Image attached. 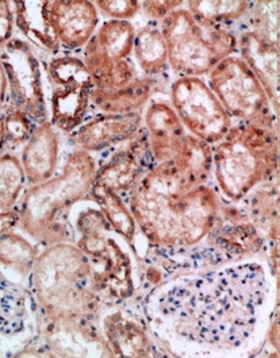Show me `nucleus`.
Returning a JSON list of instances; mask_svg holds the SVG:
<instances>
[{
	"label": "nucleus",
	"mask_w": 280,
	"mask_h": 358,
	"mask_svg": "<svg viewBox=\"0 0 280 358\" xmlns=\"http://www.w3.org/2000/svg\"><path fill=\"white\" fill-rule=\"evenodd\" d=\"M17 357H113L98 320H37V334Z\"/></svg>",
	"instance_id": "10"
},
{
	"label": "nucleus",
	"mask_w": 280,
	"mask_h": 358,
	"mask_svg": "<svg viewBox=\"0 0 280 358\" xmlns=\"http://www.w3.org/2000/svg\"><path fill=\"white\" fill-rule=\"evenodd\" d=\"M270 282L260 262L245 261L162 281L146 300L153 334L207 352H241L260 338Z\"/></svg>",
	"instance_id": "1"
},
{
	"label": "nucleus",
	"mask_w": 280,
	"mask_h": 358,
	"mask_svg": "<svg viewBox=\"0 0 280 358\" xmlns=\"http://www.w3.org/2000/svg\"><path fill=\"white\" fill-rule=\"evenodd\" d=\"M80 237L76 246L88 259L97 291L104 304L114 306L133 298L136 292L133 265L117 241L103 213L97 208L81 211L76 219Z\"/></svg>",
	"instance_id": "7"
},
{
	"label": "nucleus",
	"mask_w": 280,
	"mask_h": 358,
	"mask_svg": "<svg viewBox=\"0 0 280 358\" xmlns=\"http://www.w3.org/2000/svg\"><path fill=\"white\" fill-rule=\"evenodd\" d=\"M187 188L209 184L213 175V149L191 134H187L178 156L172 159Z\"/></svg>",
	"instance_id": "24"
},
{
	"label": "nucleus",
	"mask_w": 280,
	"mask_h": 358,
	"mask_svg": "<svg viewBox=\"0 0 280 358\" xmlns=\"http://www.w3.org/2000/svg\"><path fill=\"white\" fill-rule=\"evenodd\" d=\"M279 133L251 123H233L213 149V175L218 192L230 203L278 176Z\"/></svg>",
	"instance_id": "5"
},
{
	"label": "nucleus",
	"mask_w": 280,
	"mask_h": 358,
	"mask_svg": "<svg viewBox=\"0 0 280 358\" xmlns=\"http://www.w3.org/2000/svg\"><path fill=\"white\" fill-rule=\"evenodd\" d=\"M237 52L260 81L275 114L279 115V45L251 30H242L237 37Z\"/></svg>",
	"instance_id": "16"
},
{
	"label": "nucleus",
	"mask_w": 280,
	"mask_h": 358,
	"mask_svg": "<svg viewBox=\"0 0 280 358\" xmlns=\"http://www.w3.org/2000/svg\"><path fill=\"white\" fill-rule=\"evenodd\" d=\"M7 95H8V83H7V78L3 69V65L0 62V113L3 111L4 106H6V100H7ZM1 115V114H0Z\"/></svg>",
	"instance_id": "37"
},
{
	"label": "nucleus",
	"mask_w": 280,
	"mask_h": 358,
	"mask_svg": "<svg viewBox=\"0 0 280 358\" xmlns=\"http://www.w3.org/2000/svg\"><path fill=\"white\" fill-rule=\"evenodd\" d=\"M36 124L27 118L22 111L13 108L7 111L4 115V134H6V145L17 149L31 137Z\"/></svg>",
	"instance_id": "32"
},
{
	"label": "nucleus",
	"mask_w": 280,
	"mask_h": 358,
	"mask_svg": "<svg viewBox=\"0 0 280 358\" xmlns=\"http://www.w3.org/2000/svg\"><path fill=\"white\" fill-rule=\"evenodd\" d=\"M156 165L149 148V138L145 127L127 141V145L118 149L99 168H97L94 184L117 195L129 196L142 178Z\"/></svg>",
	"instance_id": "14"
},
{
	"label": "nucleus",
	"mask_w": 280,
	"mask_h": 358,
	"mask_svg": "<svg viewBox=\"0 0 280 358\" xmlns=\"http://www.w3.org/2000/svg\"><path fill=\"white\" fill-rule=\"evenodd\" d=\"M246 29L279 45V1H252L246 17Z\"/></svg>",
	"instance_id": "31"
},
{
	"label": "nucleus",
	"mask_w": 280,
	"mask_h": 358,
	"mask_svg": "<svg viewBox=\"0 0 280 358\" xmlns=\"http://www.w3.org/2000/svg\"><path fill=\"white\" fill-rule=\"evenodd\" d=\"M207 85L232 120L279 133V120L260 81L237 55L229 56L207 75Z\"/></svg>",
	"instance_id": "8"
},
{
	"label": "nucleus",
	"mask_w": 280,
	"mask_h": 358,
	"mask_svg": "<svg viewBox=\"0 0 280 358\" xmlns=\"http://www.w3.org/2000/svg\"><path fill=\"white\" fill-rule=\"evenodd\" d=\"M252 1L246 0H191L187 11L203 27L229 29L233 23L246 20Z\"/></svg>",
	"instance_id": "25"
},
{
	"label": "nucleus",
	"mask_w": 280,
	"mask_h": 358,
	"mask_svg": "<svg viewBox=\"0 0 280 358\" xmlns=\"http://www.w3.org/2000/svg\"><path fill=\"white\" fill-rule=\"evenodd\" d=\"M165 91V76H142L118 90H98L91 94V104L104 114L140 113L155 94Z\"/></svg>",
	"instance_id": "21"
},
{
	"label": "nucleus",
	"mask_w": 280,
	"mask_h": 358,
	"mask_svg": "<svg viewBox=\"0 0 280 358\" xmlns=\"http://www.w3.org/2000/svg\"><path fill=\"white\" fill-rule=\"evenodd\" d=\"M52 87L50 113L52 124L61 131L72 134L85 120L95 88L84 62L74 56L52 59L48 65Z\"/></svg>",
	"instance_id": "11"
},
{
	"label": "nucleus",
	"mask_w": 280,
	"mask_h": 358,
	"mask_svg": "<svg viewBox=\"0 0 280 358\" xmlns=\"http://www.w3.org/2000/svg\"><path fill=\"white\" fill-rule=\"evenodd\" d=\"M40 252L23 236L14 231L0 237V265L11 268L20 275H30Z\"/></svg>",
	"instance_id": "28"
},
{
	"label": "nucleus",
	"mask_w": 280,
	"mask_h": 358,
	"mask_svg": "<svg viewBox=\"0 0 280 358\" xmlns=\"http://www.w3.org/2000/svg\"><path fill=\"white\" fill-rule=\"evenodd\" d=\"M6 146V134H4V115H0V156Z\"/></svg>",
	"instance_id": "38"
},
{
	"label": "nucleus",
	"mask_w": 280,
	"mask_h": 358,
	"mask_svg": "<svg viewBox=\"0 0 280 358\" xmlns=\"http://www.w3.org/2000/svg\"><path fill=\"white\" fill-rule=\"evenodd\" d=\"M26 175L20 159L6 153L0 156V211L14 208L26 184Z\"/></svg>",
	"instance_id": "29"
},
{
	"label": "nucleus",
	"mask_w": 280,
	"mask_h": 358,
	"mask_svg": "<svg viewBox=\"0 0 280 358\" xmlns=\"http://www.w3.org/2000/svg\"><path fill=\"white\" fill-rule=\"evenodd\" d=\"M260 187L261 189L248 195L251 200L246 203V211H242L252 224L262 229L268 227L272 233V227H278V187L275 184L272 188L271 182L270 185L261 184Z\"/></svg>",
	"instance_id": "30"
},
{
	"label": "nucleus",
	"mask_w": 280,
	"mask_h": 358,
	"mask_svg": "<svg viewBox=\"0 0 280 358\" xmlns=\"http://www.w3.org/2000/svg\"><path fill=\"white\" fill-rule=\"evenodd\" d=\"M184 1L181 0H153V1H144L141 3V8L144 10L145 15L153 20H162L168 17L172 11L181 8Z\"/></svg>",
	"instance_id": "34"
},
{
	"label": "nucleus",
	"mask_w": 280,
	"mask_h": 358,
	"mask_svg": "<svg viewBox=\"0 0 280 358\" xmlns=\"http://www.w3.org/2000/svg\"><path fill=\"white\" fill-rule=\"evenodd\" d=\"M27 291L36 320H98L104 306L95 288L88 259L69 242L45 246L29 275Z\"/></svg>",
	"instance_id": "3"
},
{
	"label": "nucleus",
	"mask_w": 280,
	"mask_h": 358,
	"mask_svg": "<svg viewBox=\"0 0 280 358\" xmlns=\"http://www.w3.org/2000/svg\"><path fill=\"white\" fill-rule=\"evenodd\" d=\"M59 137L53 124L49 120L37 124L23 148L20 159L30 185L40 184L55 176L59 162Z\"/></svg>",
	"instance_id": "20"
},
{
	"label": "nucleus",
	"mask_w": 280,
	"mask_h": 358,
	"mask_svg": "<svg viewBox=\"0 0 280 358\" xmlns=\"http://www.w3.org/2000/svg\"><path fill=\"white\" fill-rule=\"evenodd\" d=\"M14 24L15 20L11 1L0 0V50L13 40Z\"/></svg>",
	"instance_id": "35"
},
{
	"label": "nucleus",
	"mask_w": 280,
	"mask_h": 358,
	"mask_svg": "<svg viewBox=\"0 0 280 358\" xmlns=\"http://www.w3.org/2000/svg\"><path fill=\"white\" fill-rule=\"evenodd\" d=\"M97 168L91 153L74 150L59 175L31 185L24 192L18 208L22 230L45 246L69 242V211L90 196Z\"/></svg>",
	"instance_id": "4"
},
{
	"label": "nucleus",
	"mask_w": 280,
	"mask_h": 358,
	"mask_svg": "<svg viewBox=\"0 0 280 358\" xmlns=\"http://www.w3.org/2000/svg\"><path fill=\"white\" fill-rule=\"evenodd\" d=\"M29 291L0 272V345L22 336L30 322Z\"/></svg>",
	"instance_id": "23"
},
{
	"label": "nucleus",
	"mask_w": 280,
	"mask_h": 358,
	"mask_svg": "<svg viewBox=\"0 0 280 358\" xmlns=\"http://www.w3.org/2000/svg\"><path fill=\"white\" fill-rule=\"evenodd\" d=\"M145 130L156 164L175 159L187 136L181 120L167 101H153L148 107L145 114Z\"/></svg>",
	"instance_id": "19"
},
{
	"label": "nucleus",
	"mask_w": 280,
	"mask_h": 358,
	"mask_svg": "<svg viewBox=\"0 0 280 358\" xmlns=\"http://www.w3.org/2000/svg\"><path fill=\"white\" fill-rule=\"evenodd\" d=\"M91 199L98 203L104 218L110 223L113 230L125 239L134 250V239L137 234V223L133 218L127 204L115 192L92 185L90 192Z\"/></svg>",
	"instance_id": "27"
},
{
	"label": "nucleus",
	"mask_w": 280,
	"mask_h": 358,
	"mask_svg": "<svg viewBox=\"0 0 280 358\" xmlns=\"http://www.w3.org/2000/svg\"><path fill=\"white\" fill-rule=\"evenodd\" d=\"M0 52L13 108L22 111L36 126L48 122L40 62L31 45L13 38Z\"/></svg>",
	"instance_id": "13"
},
{
	"label": "nucleus",
	"mask_w": 280,
	"mask_h": 358,
	"mask_svg": "<svg viewBox=\"0 0 280 358\" xmlns=\"http://www.w3.org/2000/svg\"><path fill=\"white\" fill-rule=\"evenodd\" d=\"M50 20L61 45L75 50L85 46L95 34L99 17L90 0H55L50 1Z\"/></svg>",
	"instance_id": "18"
},
{
	"label": "nucleus",
	"mask_w": 280,
	"mask_h": 358,
	"mask_svg": "<svg viewBox=\"0 0 280 358\" xmlns=\"http://www.w3.org/2000/svg\"><path fill=\"white\" fill-rule=\"evenodd\" d=\"M95 7L113 20H132L141 11V3L136 0H98Z\"/></svg>",
	"instance_id": "33"
},
{
	"label": "nucleus",
	"mask_w": 280,
	"mask_h": 358,
	"mask_svg": "<svg viewBox=\"0 0 280 358\" xmlns=\"http://www.w3.org/2000/svg\"><path fill=\"white\" fill-rule=\"evenodd\" d=\"M15 24L36 46L49 53L60 50V41L50 20V0L11 1Z\"/></svg>",
	"instance_id": "22"
},
{
	"label": "nucleus",
	"mask_w": 280,
	"mask_h": 358,
	"mask_svg": "<svg viewBox=\"0 0 280 358\" xmlns=\"http://www.w3.org/2000/svg\"><path fill=\"white\" fill-rule=\"evenodd\" d=\"M168 65L178 78L207 76L220 61L237 52V36L227 29L203 27L186 8L161 20Z\"/></svg>",
	"instance_id": "6"
},
{
	"label": "nucleus",
	"mask_w": 280,
	"mask_h": 358,
	"mask_svg": "<svg viewBox=\"0 0 280 358\" xmlns=\"http://www.w3.org/2000/svg\"><path fill=\"white\" fill-rule=\"evenodd\" d=\"M134 26L129 20H106L84 48L87 66L95 88L118 90L137 79L132 61Z\"/></svg>",
	"instance_id": "9"
},
{
	"label": "nucleus",
	"mask_w": 280,
	"mask_h": 358,
	"mask_svg": "<svg viewBox=\"0 0 280 358\" xmlns=\"http://www.w3.org/2000/svg\"><path fill=\"white\" fill-rule=\"evenodd\" d=\"M18 226H20V211L17 208L0 211V237L14 231L15 227Z\"/></svg>",
	"instance_id": "36"
},
{
	"label": "nucleus",
	"mask_w": 280,
	"mask_h": 358,
	"mask_svg": "<svg viewBox=\"0 0 280 358\" xmlns=\"http://www.w3.org/2000/svg\"><path fill=\"white\" fill-rule=\"evenodd\" d=\"M141 123V113L103 114L76 129L71 140L80 150L99 153L132 140L140 131Z\"/></svg>",
	"instance_id": "17"
},
{
	"label": "nucleus",
	"mask_w": 280,
	"mask_h": 358,
	"mask_svg": "<svg viewBox=\"0 0 280 358\" xmlns=\"http://www.w3.org/2000/svg\"><path fill=\"white\" fill-rule=\"evenodd\" d=\"M133 53L145 76H165L168 68V49L160 26L146 24L136 33Z\"/></svg>",
	"instance_id": "26"
},
{
	"label": "nucleus",
	"mask_w": 280,
	"mask_h": 358,
	"mask_svg": "<svg viewBox=\"0 0 280 358\" xmlns=\"http://www.w3.org/2000/svg\"><path fill=\"white\" fill-rule=\"evenodd\" d=\"M126 203L155 259L152 285L227 264L213 245L223 207L218 189L187 188L174 161L156 164Z\"/></svg>",
	"instance_id": "2"
},
{
	"label": "nucleus",
	"mask_w": 280,
	"mask_h": 358,
	"mask_svg": "<svg viewBox=\"0 0 280 358\" xmlns=\"http://www.w3.org/2000/svg\"><path fill=\"white\" fill-rule=\"evenodd\" d=\"M102 331L113 357L162 356L148 320L127 310H114L102 322Z\"/></svg>",
	"instance_id": "15"
},
{
	"label": "nucleus",
	"mask_w": 280,
	"mask_h": 358,
	"mask_svg": "<svg viewBox=\"0 0 280 358\" xmlns=\"http://www.w3.org/2000/svg\"><path fill=\"white\" fill-rule=\"evenodd\" d=\"M169 98L184 129L209 145L220 142L233 126V120L202 78H178L171 84Z\"/></svg>",
	"instance_id": "12"
}]
</instances>
